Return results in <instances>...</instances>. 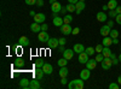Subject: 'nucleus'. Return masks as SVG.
<instances>
[{
    "label": "nucleus",
    "instance_id": "obj_11",
    "mask_svg": "<svg viewBox=\"0 0 121 89\" xmlns=\"http://www.w3.org/2000/svg\"><path fill=\"white\" fill-rule=\"evenodd\" d=\"M88 57H90V55H88L86 52L80 53V54H79V63H80V64H86V63L90 60Z\"/></svg>",
    "mask_w": 121,
    "mask_h": 89
},
{
    "label": "nucleus",
    "instance_id": "obj_42",
    "mask_svg": "<svg viewBox=\"0 0 121 89\" xmlns=\"http://www.w3.org/2000/svg\"><path fill=\"white\" fill-rule=\"evenodd\" d=\"M60 84H63V85L68 84V80H67V77H62V78H60Z\"/></svg>",
    "mask_w": 121,
    "mask_h": 89
},
{
    "label": "nucleus",
    "instance_id": "obj_54",
    "mask_svg": "<svg viewBox=\"0 0 121 89\" xmlns=\"http://www.w3.org/2000/svg\"><path fill=\"white\" fill-rule=\"evenodd\" d=\"M117 83L121 84V76H119V78H117Z\"/></svg>",
    "mask_w": 121,
    "mask_h": 89
},
{
    "label": "nucleus",
    "instance_id": "obj_15",
    "mask_svg": "<svg viewBox=\"0 0 121 89\" xmlns=\"http://www.w3.org/2000/svg\"><path fill=\"white\" fill-rule=\"evenodd\" d=\"M30 30H32L33 33H40V31H41V24L36 23V22L32 23V24H30Z\"/></svg>",
    "mask_w": 121,
    "mask_h": 89
},
{
    "label": "nucleus",
    "instance_id": "obj_6",
    "mask_svg": "<svg viewBox=\"0 0 121 89\" xmlns=\"http://www.w3.org/2000/svg\"><path fill=\"white\" fill-rule=\"evenodd\" d=\"M96 18H97V21H98V22H100V23H105L107 18H108V15H107L104 11H100V12H97Z\"/></svg>",
    "mask_w": 121,
    "mask_h": 89
},
{
    "label": "nucleus",
    "instance_id": "obj_49",
    "mask_svg": "<svg viewBox=\"0 0 121 89\" xmlns=\"http://www.w3.org/2000/svg\"><path fill=\"white\" fill-rule=\"evenodd\" d=\"M102 10H103V11H104V12L107 11V10H109V7H108V5H103V6H102Z\"/></svg>",
    "mask_w": 121,
    "mask_h": 89
},
{
    "label": "nucleus",
    "instance_id": "obj_30",
    "mask_svg": "<svg viewBox=\"0 0 121 89\" xmlns=\"http://www.w3.org/2000/svg\"><path fill=\"white\" fill-rule=\"evenodd\" d=\"M57 64H58L60 67H62V66H67V64H68V59H65L64 57H63V58H60L59 60L57 62Z\"/></svg>",
    "mask_w": 121,
    "mask_h": 89
},
{
    "label": "nucleus",
    "instance_id": "obj_2",
    "mask_svg": "<svg viewBox=\"0 0 121 89\" xmlns=\"http://www.w3.org/2000/svg\"><path fill=\"white\" fill-rule=\"evenodd\" d=\"M38 40H39L40 42H43V43H47V41L50 40L48 33H46V31L41 30V31L39 33V35H38Z\"/></svg>",
    "mask_w": 121,
    "mask_h": 89
},
{
    "label": "nucleus",
    "instance_id": "obj_57",
    "mask_svg": "<svg viewBox=\"0 0 121 89\" xmlns=\"http://www.w3.org/2000/svg\"><path fill=\"white\" fill-rule=\"evenodd\" d=\"M80 1H85V0H80Z\"/></svg>",
    "mask_w": 121,
    "mask_h": 89
},
{
    "label": "nucleus",
    "instance_id": "obj_32",
    "mask_svg": "<svg viewBox=\"0 0 121 89\" xmlns=\"http://www.w3.org/2000/svg\"><path fill=\"white\" fill-rule=\"evenodd\" d=\"M109 36L112 37V39H116V37L119 36V31L116 30V29H112V30H110V34H109Z\"/></svg>",
    "mask_w": 121,
    "mask_h": 89
},
{
    "label": "nucleus",
    "instance_id": "obj_59",
    "mask_svg": "<svg viewBox=\"0 0 121 89\" xmlns=\"http://www.w3.org/2000/svg\"><path fill=\"white\" fill-rule=\"evenodd\" d=\"M120 39H121V35H120Z\"/></svg>",
    "mask_w": 121,
    "mask_h": 89
},
{
    "label": "nucleus",
    "instance_id": "obj_25",
    "mask_svg": "<svg viewBox=\"0 0 121 89\" xmlns=\"http://www.w3.org/2000/svg\"><path fill=\"white\" fill-rule=\"evenodd\" d=\"M112 51H110L109 47H103V51H102V54L104 58H110V55H112Z\"/></svg>",
    "mask_w": 121,
    "mask_h": 89
},
{
    "label": "nucleus",
    "instance_id": "obj_36",
    "mask_svg": "<svg viewBox=\"0 0 121 89\" xmlns=\"http://www.w3.org/2000/svg\"><path fill=\"white\" fill-rule=\"evenodd\" d=\"M44 62H43V59H36V62H35V67H43L44 66Z\"/></svg>",
    "mask_w": 121,
    "mask_h": 89
},
{
    "label": "nucleus",
    "instance_id": "obj_53",
    "mask_svg": "<svg viewBox=\"0 0 121 89\" xmlns=\"http://www.w3.org/2000/svg\"><path fill=\"white\" fill-rule=\"evenodd\" d=\"M29 15L32 16V17H34V16L36 15V12H35V11H30V12H29Z\"/></svg>",
    "mask_w": 121,
    "mask_h": 89
},
{
    "label": "nucleus",
    "instance_id": "obj_4",
    "mask_svg": "<svg viewBox=\"0 0 121 89\" xmlns=\"http://www.w3.org/2000/svg\"><path fill=\"white\" fill-rule=\"evenodd\" d=\"M72 31H73V29H72V27H70V24H63L62 27H60V33H62L63 35H69V34H72Z\"/></svg>",
    "mask_w": 121,
    "mask_h": 89
},
{
    "label": "nucleus",
    "instance_id": "obj_23",
    "mask_svg": "<svg viewBox=\"0 0 121 89\" xmlns=\"http://www.w3.org/2000/svg\"><path fill=\"white\" fill-rule=\"evenodd\" d=\"M102 45L104 47H109L110 45H113V39L110 36H104L103 37V41H102Z\"/></svg>",
    "mask_w": 121,
    "mask_h": 89
},
{
    "label": "nucleus",
    "instance_id": "obj_37",
    "mask_svg": "<svg viewBox=\"0 0 121 89\" xmlns=\"http://www.w3.org/2000/svg\"><path fill=\"white\" fill-rule=\"evenodd\" d=\"M103 45H97L96 47H95V49H96V53H102V51H103Z\"/></svg>",
    "mask_w": 121,
    "mask_h": 89
},
{
    "label": "nucleus",
    "instance_id": "obj_27",
    "mask_svg": "<svg viewBox=\"0 0 121 89\" xmlns=\"http://www.w3.org/2000/svg\"><path fill=\"white\" fill-rule=\"evenodd\" d=\"M15 66L16 67H23L24 66V60L22 58H17L15 60Z\"/></svg>",
    "mask_w": 121,
    "mask_h": 89
},
{
    "label": "nucleus",
    "instance_id": "obj_38",
    "mask_svg": "<svg viewBox=\"0 0 121 89\" xmlns=\"http://www.w3.org/2000/svg\"><path fill=\"white\" fill-rule=\"evenodd\" d=\"M109 88L110 89H120V84L119 83H110L109 84Z\"/></svg>",
    "mask_w": 121,
    "mask_h": 89
},
{
    "label": "nucleus",
    "instance_id": "obj_19",
    "mask_svg": "<svg viewBox=\"0 0 121 89\" xmlns=\"http://www.w3.org/2000/svg\"><path fill=\"white\" fill-rule=\"evenodd\" d=\"M43 70H44L45 75H51V74H52V71H53V67H52V65H51V64L45 63V64H44V66H43Z\"/></svg>",
    "mask_w": 121,
    "mask_h": 89
},
{
    "label": "nucleus",
    "instance_id": "obj_3",
    "mask_svg": "<svg viewBox=\"0 0 121 89\" xmlns=\"http://www.w3.org/2000/svg\"><path fill=\"white\" fill-rule=\"evenodd\" d=\"M100 65H102V69H104V70H110V67L113 66V60L110 58H104Z\"/></svg>",
    "mask_w": 121,
    "mask_h": 89
},
{
    "label": "nucleus",
    "instance_id": "obj_39",
    "mask_svg": "<svg viewBox=\"0 0 121 89\" xmlns=\"http://www.w3.org/2000/svg\"><path fill=\"white\" fill-rule=\"evenodd\" d=\"M115 22H116V24L121 25V13H117V16L115 17Z\"/></svg>",
    "mask_w": 121,
    "mask_h": 89
},
{
    "label": "nucleus",
    "instance_id": "obj_33",
    "mask_svg": "<svg viewBox=\"0 0 121 89\" xmlns=\"http://www.w3.org/2000/svg\"><path fill=\"white\" fill-rule=\"evenodd\" d=\"M85 52H86L88 55H93V54L96 53V49H95L93 47H87V48L85 49Z\"/></svg>",
    "mask_w": 121,
    "mask_h": 89
},
{
    "label": "nucleus",
    "instance_id": "obj_26",
    "mask_svg": "<svg viewBox=\"0 0 121 89\" xmlns=\"http://www.w3.org/2000/svg\"><path fill=\"white\" fill-rule=\"evenodd\" d=\"M108 5V7H109V10H115L119 5H117V1L116 0H109V3L107 4Z\"/></svg>",
    "mask_w": 121,
    "mask_h": 89
},
{
    "label": "nucleus",
    "instance_id": "obj_10",
    "mask_svg": "<svg viewBox=\"0 0 121 89\" xmlns=\"http://www.w3.org/2000/svg\"><path fill=\"white\" fill-rule=\"evenodd\" d=\"M45 21H46V16H45L44 13H36V15L34 16V22H36V23L43 24Z\"/></svg>",
    "mask_w": 121,
    "mask_h": 89
},
{
    "label": "nucleus",
    "instance_id": "obj_43",
    "mask_svg": "<svg viewBox=\"0 0 121 89\" xmlns=\"http://www.w3.org/2000/svg\"><path fill=\"white\" fill-rule=\"evenodd\" d=\"M58 40H59V45H62V46H64L65 42H67V40H65L64 37H60V39H58Z\"/></svg>",
    "mask_w": 121,
    "mask_h": 89
},
{
    "label": "nucleus",
    "instance_id": "obj_14",
    "mask_svg": "<svg viewBox=\"0 0 121 89\" xmlns=\"http://www.w3.org/2000/svg\"><path fill=\"white\" fill-rule=\"evenodd\" d=\"M30 85V80L29 78H22L21 81H19V87L22 89H28Z\"/></svg>",
    "mask_w": 121,
    "mask_h": 89
},
{
    "label": "nucleus",
    "instance_id": "obj_31",
    "mask_svg": "<svg viewBox=\"0 0 121 89\" xmlns=\"http://www.w3.org/2000/svg\"><path fill=\"white\" fill-rule=\"evenodd\" d=\"M110 59L113 60V65H117L119 63H120V60H119V58L115 55V53H112V55H110Z\"/></svg>",
    "mask_w": 121,
    "mask_h": 89
},
{
    "label": "nucleus",
    "instance_id": "obj_18",
    "mask_svg": "<svg viewBox=\"0 0 121 89\" xmlns=\"http://www.w3.org/2000/svg\"><path fill=\"white\" fill-rule=\"evenodd\" d=\"M73 49H74V52H75L76 54H80V53L85 52V47H84V45H81V43H75L74 47H73Z\"/></svg>",
    "mask_w": 121,
    "mask_h": 89
},
{
    "label": "nucleus",
    "instance_id": "obj_13",
    "mask_svg": "<svg viewBox=\"0 0 121 89\" xmlns=\"http://www.w3.org/2000/svg\"><path fill=\"white\" fill-rule=\"evenodd\" d=\"M44 75H45V72H44V70H43V67H36V70H35V72H34L35 78H38V80L40 81V80H43V78H44Z\"/></svg>",
    "mask_w": 121,
    "mask_h": 89
},
{
    "label": "nucleus",
    "instance_id": "obj_28",
    "mask_svg": "<svg viewBox=\"0 0 121 89\" xmlns=\"http://www.w3.org/2000/svg\"><path fill=\"white\" fill-rule=\"evenodd\" d=\"M65 7H67V11H68V12H70V13H73V12H75V11H76L75 4H70V3H69Z\"/></svg>",
    "mask_w": 121,
    "mask_h": 89
},
{
    "label": "nucleus",
    "instance_id": "obj_45",
    "mask_svg": "<svg viewBox=\"0 0 121 89\" xmlns=\"http://www.w3.org/2000/svg\"><path fill=\"white\" fill-rule=\"evenodd\" d=\"M36 5L39 7H43L44 6V0H36Z\"/></svg>",
    "mask_w": 121,
    "mask_h": 89
},
{
    "label": "nucleus",
    "instance_id": "obj_17",
    "mask_svg": "<svg viewBox=\"0 0 121 89\" xmlns=\"http://www.w3.org/2000/svg\"><path fill=\"white\" fill-rule=\"evenodd\" d=\"M18 45L21 46V47L29 46V39L27 36H21V37H19V40H18Z\"/></svg>",
    "mask_w": 121,
    "mask_h": 89
},
{
    "label": "nucleus",
    "instance_id": "obj_56",
    "mask_svg": "<svg viewBox=\"0 0 121 89\" xmlns=\"http://www.w3.org/2000/svg\"><path fill=\"white\" fill-rule=\"evenodd\" d=\"M119 60H120V63H121V54L119 55Z\"/></svg>",
    "mask_w": 121,
    "mask_h": 89
},
{
    "label": "nucleus",
    "instance_id": "obj_9",
    "mask_svg": "<svg viewBox=\"0 0 121 89\" xmlns=\"http://www.w3.org/2000/svg\"><path fill=\"white\" fill-rule=\"evenodd\" d=\"M110 30H112V28H110L108 24H104L102 28H100L99 33H100V35H102V36L104 37V36H109V34H110Z\"/></svg>",
    "mask_w": 121,
    "mask_h": 89
},
{
    "label": "nucleus",
    "instance_id": "obj_35",
    "mask_svg": "<svg viewBox=\"0 0 121 89\" xmlns=\"http://www.w3.org/2000/svg\"><path fill=\"white\" fill-rule=\"evenodd\" d=\"M108 16H109L110 18H115V17L117 16L116 10H109V13H108Z\"/></svg>",
    "mask_w": 121,
    "mask_h": 89
},
{
    "label": "nucleus",
    "instance_id": "obj_40",
    "mask_svg": "<svg viewBox=\"0 0 121 89\" xmlns=\"http://www.w3.org/2000/svg\"><path fill=\"white\" fill-rule=\"evenodd\" d=\"M26 4L27 5H36V0H26Z\"/></svg>",
    "mask_w": 121,
    "mask_h": 89
},
{
    "label": "nucleus",
    "instance_id": "obj_58",
    "mask_svg": "<svg viewBox=\"0 0 121 89\" xmlns=\"http://www.w3.org/2000/svg\"><path fill=\"white\" fill-rule=\"evenodd\" d=\"M120 89H121V84H120Z\"/></svg>",
    "mask_w": 121,
    "mask_h": 89
},
{
    "label": "nucleus",
    "instance_id": "obj_16",
    "mask_svg": "<svg viewBox=\"0 0 121 89\" xmlns=\"http://www.w3.org/2000/svg\"><path fill=\"white\" fill-rule=\"evenodd\" d=\"M52 23H53L55 27H59V28H60V27L64 24V21H63V18H60L59 16H56V17H53Z\"/></svg>",
    "mask_w": 121,
    "mask_h": 89
},
{
    "label": "nucleus",
    "instance_id": "obj_21",
    "mask_svg": "<svg viewBox=\"0 0 121 89\" xmlns=\"http://www.w3.org/2000/svg\"><path fill=\"white\" fill-rule=\"evenodd\" d=\"M97 66V62H96V59H90V60L86 63V67L90 69V70H95Z\"/></svg>",
    "mask_w": 121,
    "mask_h": 89
},
{
    "label": "nucleus",
    "instance_id": "obj_46",
    "mask_svg": "<svg viewBox=\"0 0 121 89\" xmlns=\"http://www.w3.org/2000/svg\"><path fill=\"white\" fill-rule=\"evenodd\" d=\"M58 51L63 53V52L65 51V49H64V46H62V45H59V46H58Z\"/></svg>",
    "mask_w": 121,
    "mask_h": 89
},
{
    "label": "nucleus",
    "instance_id": "obj_55",
    "mask_svg": "<svg viewBox=\"0 0 121 89\" xmlns=\"http://www.w3.org/2000/svg\"><path fill=\"white\" fill-rule=\"evenodd\" d=\"M56 1H58V0H50V4H53V3H56Z\"/></svg>",
    "mask_w": 121,
    "mask_h": 89
},
{
    "label": "nucleus",
    "instance_id": "obj_51",
    "mask_svg": "<svg viewBox=\"0 0 121 89\" xmlns=\"http://www.w3.org/2000/svg\"><path fill=\"white\" fill-rule=\"evenodd\" d=\"M113 43H114V45H117V43H119V40H117V37H116V39H113Z\"/></svg>",
    "mask_w": 121,
    "mask_h": 89
},
{
    "label": "nucleus",
    "instance_id": "obj_60",
    "mask_svg": "<svg viewBox=\"0 0 121 89\" xmlns=\"http://www.w3.org/2000/svg\"><path fill=\"white\" fill-rule=\"evenodd\" d=\"M120 69H121V66H120Z\"/></svg>",
    "mask_w": 121,
    "mask_h": 89
},
{
    "label": "nucleus",
    "instance_id": "obj_7",
    "mask_svg": "<svg viewBox=\"0 0 121 89\" xmlns=\"http://www.w3.org/2000/svg\"><path fill=\"white\" fill-rule=\"evenodd\" d=\"M90 76H91V70H90V69H87V67L80 71V78H81V80H84V81L88 80Z\"/></svg>",
    "mask_w": 121,
    "mask_h": 89
},
{
    "label": "nucleus",
    "instance_id": "obj_48",
    "mask_svg": "<svg viewBox=\"0 0 121 89\" xmlns=\"http://www.w3.org/2000/svg\"><path fill=\"white\" fill-rule=\"evenodd\" d=\"M107 24H108V25H109L110 28H112V29H113V27H114V22H113V21H109V22H108Z\"/></svg>",
    "mask_w": 121,
    "mask_h": 89
},
{
    "label": "nucleus",
    "instance_id": "obj_20",
    "mask_svg": "<svg viewBox=\"0 0 121 89\" xmlns=\"http://www.w3.org/2000/svg\"><path fill=\"white\" fill-rule=\"evenodd\" d=\"M74 49H65V51L63 52V57L65 58V59H68V60H70V59H73V57H74Z\"/></svg>",
    "mask_w": 121,
    "mask_h": 89
},
{
    "label": "nucleus",
    "instance_id": "obj_34",
    "mask_svg": "<svg viewBox=\"0 0 121 89\" xmlns=\"http://www.w3.org/2000/svg\"><path fill=\"white\" fill-rule=\"evenodd\" d=\"M95 59H96V62H97V63H98V62H99V63H102V62H103V59H104V57H103L102 53H97V55H96Z\"/></svg>",
    "mask_w": 121,
    "mask_h": 89
},
{
    "label": "nucleus",
    "instance_id": "obj_5",
    "mask_svg": "<svg viewBox=\"0 0 121 89\" xmlns=\"http://www.w3.org/2000/svg\"><path fill=\"white\" fill-rule=\"evenodd\" d=\"M47 46L50 47V48H58V46H59V40L58 39H56V37H50V40L47 41Z\"/></svg>",
    "mask_w": 121,
    "mask_h": 89
},
{
    "label": "nucleus",
    "instance_id": "obj_12",
    "mask_svg": "<svg viewBox=\"0 0 121 89\" xmlns=\"http://www.w3.org/2000/svg\"><path fill=\"white\" fill-rule=\"evenodd\" d=\"M75 7H76V11H75V12H76V15H80L82 10H85V7H86L85 1H80V0H79V1L75 4Z\"/></svg>",
    "mask_w": 121,
    "mask_h": 89
},
{
    "label": "nucleus",
    "instance_id": "obj_24",
    "mask_svg": "<svg viewBox=\"0 0 121 89\" xmlns=\"http://www.w3.org/2000/svg\"><path fill=\"white\" fill-rule=\"evenodd\" d=\"M58 74H59L60 78H62V77H67V76H68V74H69V70L67 69V66H62V67L59 69Z\"/></svg>",
    "mask_w": 121,
    "mask_h": 89
},
{
    "label": "nucleus",
    "instance_id": "obj_41",
    "mask_svg": "<svg viewBox=\"0 0 121 89\" xmlns=\"http://www.w3.org/2000/svg\"><path fill=\"white\" fill-rule=\"evenodd\" d=\"M79 33H80V28H78V27H75V28L73 29V31H72L73 35H78Z\"/></svg>",
    "mask_w": 121,
    "mask_h": 89
},
{
    "label": "nucleus",
    "instance_id": "obj_22",
    "mask_svg": "<svg viewBox=\"0 0 121 89\" xmlns=\"http://www.w3.org/2000/svg\"><path fill=\"white\" fill-rule=\"evenodd\" d=\"M40 88V83L38 78H34V80H30V85L29 89H39Z\"/></svg>",
    "mask_w": 121,
    "mask_h": 89
},
{
    "label": "nucleus",
    "instance_id": "obj_52",
    "mask_svg": "<svg viewBox=\"0 0 121 89\" xmlns=\"http://www.w3.org/2000/svg\"><path fill=\"white\" fill-rule=\"evenodd\" d=\"M115 10H116V12H117V13H121V6H117Z\"/></svg>",
    "mask_w": 121,
    "mask_h": 89
},
{
    "label": "nucleus",
    "instance_id": "obj_8",
    "mask_svg": "<svg viewBox=\"0 0 121 89\" xmlns=\"http://www.w3.org/2000/svg\"><path fill=\"white\" fill-rule=\"evenodd\" d=\"M62 5H60L58 1H56V3H53V4H51V11H52V13H56V15H58L59 12H60V10H62Z\"/></svg>",
    "mask_w": 121,
    "mask_h": 89
},
{
    "label": "nucleus",
    "instance_id": "obj_29",
    "mask_svg": "<svg viewBox=\"0 0 121 89\" xmlns=\"http://www.w3.org/2000/svg\"><path fill=\"white\" fill-rule=\"evenodd\" d=\"M63 21L65 24H70L73 21V16L72 15H64V18H63Z\"/></svg>",
    "mask_w": 121,
    "mask_h": 89
},
{
    "label": "nucleus",
    "instance_id": "obj_47",
    "mask_svg": "<svg viewBox=\"0 0 121 89\" xmlns=\"http://www.w3.org/2000/svg\"><path fill=\"white\" fill-rule=\"evenodd\" d=\"M68 11H67V7H62V10H60V12L59 13H63V15H65Z\"/></svg>",
    "mask_w": 121,
    "mask_h": 89
},
{
    "label": "nucleus",
    "instance_id": "obj_50",
    "mask_svg": "<svg viewBox=\"0 0 121 89\" xmlns=\"http://www.w3.org/2000/svg\"><path fill=\"white\" fill-rule=\"evenodd\" d=\"M79 1V0H68V3H70V4H76Z\"/></svg>",
    "mask_w": 121,
    "mask_h": 89
},
{
    "label": "nucleus",
    "instance_id": "obj_1",
    "mask_svg": "<svg viewBox=\"0 0 121 89\" xmlns=\"http://www.w3.org/2000/svg\"><path fill=\"white\" fill-rule=\"evenodd\" d=\"M84 87H85V83H84V80H81V78L74 80V81L68 83L69 89H84Z\"/></svg>",
    "mask_w": 121,
    "mask_h": 89
},
{
    "label": "nucleus",
    "instance_id": "obj_44",
    "mask_svg": "<svg viewBox=\"0 0 121 89\" xmlns=\"http://www.w3.org/2000/svg\"><path fill=\"white\" fill-rule=\"evenodd\" d=\"M47 29H48V25H47L46 23H43V24H41V30L47 31Z\"/></svg>",
    "mask_w": 121,
    "mask_h": 89
}]
</instances>
